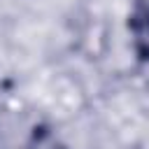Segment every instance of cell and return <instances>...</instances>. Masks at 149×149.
Wrapping results in <instances>:
<instances>
[{
    "instance_id": "1",
    "label": "cell",
    "mask_w": 149,
    "mask_h": 149,
    "mask_svg": "<svg viewBox=\"0 0 149 149\" xmlns=\"http://www.w3.org/2000/svg\"><path fill=\"white\" fill-rule=\"evenodd\" d=\"M126 30L133 56L149 65V0H128Z\"/></svg>"
},
{
    "instance_id": "2",
    "label": "cell",
    "mask_w": 149,
    "mask_h": 149,
    "mask_svg": "<svg viewBox=\"0 0 149 149\" xmlns=\"http://www.w3.org/2000/svg\"><path fill=\"white\" fill-rule=\"evenodd\" d=\"M23 149H70V144L65 142V137L47 121H37L23 142Z\"/></svg>"
}]
</instances>
